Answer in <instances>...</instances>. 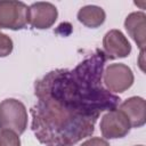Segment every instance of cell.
<instances>
[{
  "label": "cell",
  "instance_id": "cell-15",
  "mask_svg": "<svg viewBox=\"0 0 146 146\" xmlns=\"http://www.w3.org/2000/svg\"><path fill=\"white\" fill-rule=\"evenodd\" d=\"M136 146H144V145H136Z\"/></svg>",
  "mask_w": 146,
  "mask_h": 146
},
{
  "label": "cell",
  "instance_id": "cell-8",
  "mask_svg": "<svg viewBox=\"0 0 146 146\" xmlns=\"http://www.w3.org/2000/svg\"><path fill=\"white\" fill-rule=\"evenodd\" d=\"M119 110L127 116L131 128H140L146 123V102L143 97L127 98L119 105Z\"/></svg>",
  "mask_w": 146,
  "mask_h": 146
},
{
  "label": "cell",
  "instance_id": "cell-4",
  "mask_svg": "<svg viewBox=\"0 0 146 146\" xmlns=\"http://www.w3.org/2000/svg\"><path fill=\"white\" fill-rule=\"evenodd\" d=\"M29 24V7L22 1H0V30H22Z\"/></svg>",
  "mask_w": 146,
  "mask_h": 146
},
{
  "label": "cell",
  "instance_id": "cell-14",
  "mask_svg": "<svg viewBox=\"0 0 146 146\" xmlns=\"http://www.w3.org/2000/svg\"><path fill=\"white\" fill-rule=\"evenodd\" d=\"M144 52H145V50L140 51V59H139V66H140L141 71H145V68H144Z\"/></svg>",
  "mask_w": 146,
  "mask_h": 146
},
{
  "label": "cell",
  "instance_id": "cell-13",
  "mask_svg": "<svg viewBox=\"0 0 146 146\" xmlns=\"http://www.w3.org/2000/svg\"><path fill=\"white\" fill-rule=\"evenodd\" d=\"M80 146H110V144L106 139H103L100 137H92L83 141Z\"/></svg>",
  "mask_w": 146,
  "mask_h": 146
},
{
  "label": "cell",
  "instance_id": "cell-11",
  "mask_svg": "<svg viewBox=\"0 0 146 146\" xmlns=\"http://www.w3.org/2000/svg\"><path fill=\"white\" fill-rule=\"evenodd\" d=\"M0 146H21V139L11 130H0Z\"/></svg>",
  "mask_w": 146,
  "mask_h": 146
},
{
  "label": "cell",
  "instance_id": "cell-3",
  "mask_svg": "<svg viewBox=\"0 0 146 146\" xmlns=\"http://www.w3.org/2000/svg\"><path fill=\"white\" fill-rule=\"evenodd\" d=\"M133 80L135 76L131 68L123 63L110 64L102 76L104 87L112 94L124 92L133 84Z\"/></svg>",
  "mask_w": 146,
  "mask_h": 146
},
{
  "label": "cell",
  "instance_id": "cell-9",
  "mask_svg": "<svg viewBox=\"0 0 146 146\" xmlns=\"http://www.w3.org/2000/svg\"><path fill=\"white\" fill-rule=\"evenodd\" d=\"M124 27L137 43L140 51L145 50L146 46V15L144 11H133L125 17Z\"/></svg>",
  "mask_w": 146,
  "mask_h": 146
},
{
  "label": "cell",
  "instance_id": "cell-12",
  "mask_svg": "<svg viewBox=\"0 0 146 146\" xmlns=\"http://www.w3.org/2000/svg\"><path fill=\"white\" fill-rule=\"evenodd\" d=\"M14 48L13 40L5 33L0 32V57H7L11 54Z\"/></svg>",
  "mask_w": 146,
  "mask_h": 146
},
{
  "label": "cell",
  "instance_id": "cell-2",
  "mask_svg": "<svg viewBox=\"0 0 146 146\" xmlns=\"http://www.w3.org/2000/svg\"><path fill=\"white\" fill-rule=\"evenodd\" d=\"M27 111L25 105L15 98L0 103V130H11L18 136L27 128Z\"/></svg>",
  "mask_w": 146,
  "mask_h": 146
},
{
  "label": "cell",
  "instance_id": "cell-10",
  "mask_svg": "<svg viewBox=\"0 0 146 146\" xmlns=\"http://www.w3.org/2000/svg\"><path fill=\"white\" fill-rule=\"evenodd\" d=\"M78 21L84 26L90 29H97L104 24L106 19V14L102 7L95 5H87L78 11Z\"/></svg>",
  "mask_w": 146,
  "mask_h": 146
},
{
  "label": "cell",
  "instance_id": "cell-5",
  "mask_svg": "<svg viewBox=\"0 0 146 146\" xmlns=\"http://www.w3.org/2000/svg\"><path fill=\"white\" fill-rule=\"evenodd\" d=\"M100 132L105 139H117L125 137L130 129V122L127 116L119 110H112L106 112L100 120Z\"/></svg>",
  "mask_w": 146,
  "mask_h": 146
},
{
  "label": "cell",
  "instance_id": "cell-7",
  "mask_svg": "<svg viewBox=\"0 0 146 146\" xmlns=\"http://www.w3.org/2000/svg\"><path fill=\"white\" fill-rule=\"evenodd\" d=\"M103 51L106 58H124L131 52V44L120 30H110L103 38Z\"/></svg>",
  "mask_w": 146,
  "mask_h": 146
},
{
  "label": "cell",
  "instance_id": "cell-6",
  "mask_svg": "<svg viewBox=\"0 0 146 146\" xmlns=\"http://www.w3.org/2000/svg\"><path fill=\"white\" fill-rule=\"evenodd\" d=\"M58 11L50 2H34L29 7V24L36 30H47L57 21Z\"/></svg>",
  "mask_w": 146,
  "mask_h": 146
},
{
  "label": "cell",
  "instance_id": "cell-1",
  "mask_svg": "<svg viewBox=\"0 0 146 146\" xmlns=\"http://www.w3.org/2000/svg\"><path fill=\"white\" fill-rule=\"evenodd\" d=\"M106 60L97 49L73 70H54L35 81L31 128L41 144L73 146L94 133L102 112L117 108L121 99L102 83Z\"/></svg>",
  "mask_w": 146,
  "mask_h": 146
}]
</instances>
